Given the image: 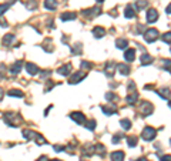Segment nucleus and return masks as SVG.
<instances>
[{
  "label": "nucleus",
  "instance_id": "34",
  "mask_svg": "<svg viewBox=\"0 0 171 161\" xmlns=\"http://www.w3.org/2000/svg\"><path fill=\"white\" fill-rule=\"evenodd\" d=\"M162 42L170 44V43H171V32H168V33H166V34H162Z\"/></svg>",
  "mask_w": 171,
  "mask_h": 161
},
{
  "label": "nucleus",
  "instance_id": "26",
  "mask_svg": "<svg viewBox=\"0 0 171 161\" xmlns=\"http://www.w3.org/2000/svg\"><path fill=\"white\" fill-rule=\"evenodd\" d=\"M137 137H134V136H130V137H127V144H128L130 147H135L137 146Z\"/></svg>",
  "mask_w": 171,
  "mask_h": 161
},
{
  "label": "nucleus",
  "instance_id": "21",
  "mask_svg": "<svg viewBox=\"0 0 171 161\" xmlns=\"http://www.w3.org/2000/svg\"><path fill=\"white\" fill-rule=\"evenodd\" d=\"M22 64H23L22 62L14 63L13 66H12V69H10V73H12V74H19V73H20V70H22Z\"/></svg>",
  "mask_w": 171,
  "mask_h": 161
},
{
  "label": "nucleus",
  "instance_id": "30",
  "mask_svg": "<svg viewBox=\"0 0 171 161\" xmlns=\"http://www.w3.org/2000/svg\"><path fill=\"white\" fill-rule=\"evenodd\" d=\"M106 73H107V76L113 77V73H114V69H113V63H108V64H106Z\"/></svg>",
  "mask_w": 171,
  "mask_h": 161
},
{
  "label": "nucleus",
  "instance_id": "36",
  "mask_svg": "<svg viewBox=\"0 0 171 161\" xmlns=\"http://www.w3.org/2000/svg\"><path fill=\"white\" fill-rule=\"evenodd\" d=\"M9 7H10V5H6V3L0 5V16H2V14H5L6 10H9Z\"/></svg>",
  "mask_w": 171,
  "mask_h": 161
},
{
  "label": "nucleus",
  "instance_id": "7",
  "mask_svg": "<svg viewBox=\"0 0 171 161\" xmlns=\"http://www.w3.org/2000/svg\"><path fill=\"white\" fill-rule=\"evenodd\" d=\"M158 19V12L156 9H150L147 12V22L148 23H154Z\"/></svg>",
  "mask_w": 171,
  "mask_h": 161
},
{
  "label": "nucleus",
  "instance_id": "42",
  "mask_svg": "<svg viewBox=\"0 0 171 161\" xmlns=\"http://www.w3.org/2000/svg\"><path fill=\"white\" fill-rule=\"evenodd\" d=\"M161 161H171V156H162Z\"/></svg>",
  "mask_w": 171,
  "mask_h": 161
},
{
  "label": "nucleus",
  "instance_id": "6",
  "mask_svg": "<svg viewBox=\"0 0 171 161\" xmlns=\"http://www.w3.org/2000/svg\"><path fill=\"white\" fill-rule=\"evenodd\" d=\"M70 117H71V120H74L77 124H84V123H86V116H84L83 113H80V111L71 113V114H70Z\"/></svg>",
  "mask_w": 171,
  "mask_h": 161
},
{
  "label": "nucleus",
  "instance_id": "47",
  "mask_svg": "<svg viewBox=\"0 0 171 161\" xmlns=\"http://www.w3.org/2000/svg\"><path fill=\"white\" fill-rule=\"evenodd\" d=\"M137 161H148V160H145V158H139Z\"/></svg>",
  "mask_w": 171,
  "mask_h": 161
},
{
  "label": "nucleus",
  "instance_id": "49",
  "mask_svg": "<svg viewBox=\"0 0 171 161\" xmlns=\"http://www.w3.org/2000/svg\"><path fill=\"white\" fill-rule=\"evenodd\" d=\"M168 107H170V109H171V101H170V103H168Z\"/></svg>",
  "mask_w": 171,
  "mask_h": 161
},
{
  "label": "nucleus",
  "instance_id": "22",
  "mask_svg": "<svg viewBox=\"0 0 171 161\" xmlns=\"http://www.w3.org/2000/svg\"><path fill=\"white\" fill-rule=\"evenodd\" d=\"M127 46H128V42H127L125 39H118V40L116 42V47L117 49H125Z\"/></svg>",
  "mask_w": 171,
  "mask_h": 161
},
{
  "label": "nucleus",
  "instance_id": "33",
  "mask_svg": "<svg viewBox=\"0 0 171 161\" xmlns=\"http://www.w3.org/2000/svg\"><path fill=\"white\" fill-rule=\"evenodd\" d=\"M26 6H27L29 10H32V9H34V7L37 6V2H36V0H29L27 3H26Z\"/></svg>",
  "mask_w": 171,
  "mask_h": 161
},
{
  "label": "nucleus",
  "instance_id": "16",
  "mask_svg": "<svg viewBox=\"0 0 171 161\" xmlns=\"http://www.w3.org/2000/svg\"><path fill=\"white\" fill-rule=\"evenodd\" d=\"M110 158H111V161H123V160H124V153H123V151L111 153Z\"/></svg>",
  "mask_w": 171,
  "mask_h": 161
},
{
  "label": "nucleus",
  "instance_id": "51",
  "mask_svg": "<svg viewBox=\"0 0 171 161\" xmlns=\"http://www.w3.org/2000/svg\"><path fill=\"white\" fill-rule=\"evenodd\" d=\"M51 161H61V160H51Z\"/></svg>",
  "mask_w": 171,
  "mask_h": 161
},
{
  "label": "nucleus",
  "instance_id": "39",
  "mask_svg": "<svg viewBox=\"0 0 171 161\" xmlns=\"http://www.w3.org/2000/svg\"><path fill=\"white\" fill-rule=\"evenodd\" d=\"M106 99L108 100V101H111V100L117 99V97H116V96H114V94H113V93H107V94H106Z\"/></svg>",
  "mask_w": 171,
  "mask_h": 161
},
{
  "label": "nucleus",
  "instance_id": "20",
  "mask_svg": "<svg viewBox=\"0 0 171 161\" xmlns=\"http://www.w3.org/2000/svg\"><path fill=\"white\" fill-rule=\"evenodd\" d=\"M117 70L120 71L123 76H128L130 74V67L127 66V64H118V66H117Z\"/></svg>",
  "mask_w": 171,
  "mask_h": 161
},
{
  "label": "nucleus",
  "instance_id": "12",
  "mask_svg": "<svg viewBox=\"0 0 171 161\" xmlns=\"http://www.w3.org/2000/svg\"><path fill=\"white\" fill-rule=\"evenodd\" d=\"M124 16L127 17V19H133V17L135 16V10H134V7H133L131 5H127V6H125Z\"/></svg>",
  "mask_w": 171,
  "mask_h": 161
},
{
  "label": "nucleus",
  "instance_id": "15",
  "mask_svg": "<svg viewBox=\"0 0 171 161\" xmlns=\"http://www.w3.org/2000/svg\"><path fill=\"white\" fill-rule=\"evenodd\" d=\"M93 34H94V37L97 39H101L104 34H106V30L101 27V26H97V27L93 29Z\"/></svg>",
  "mask_w": 171,
  "mask_h": 161
},
{
  "label": "nucleus",
  "instance_id": "46",
  "mask_svg": "<svg viewBox=\"0 0 171 161\" xmlns=\"http://www.w3.org/2000/svg\"><path fill=\"white\" fill-rule=\"evenodd\" d=\"M3 96H5V91H3L2 89H0V101L3 100Z\"/></svg>",
  "mask_w": 171,
  "mask_h": 161
},
{
  "label": "nucleus",
  "instance_id": "17",
  "mask_svg": "<svg viewBox=\"0 0 171 161\" xmlns=\"http://www.w3.org/2000/svg\"><path fill=\"white\" fill-rule=\"evenodd\" d=\"M60 19L63 20V22L74 20V19H76V13H74V12H66V13H63V14L60 16Z\"/></svg>",
  "mask_w": 171,
  "mask_h": 161
},
{
  "label": "nucleus",
  "instance_id": "24",
  "mask_svg": "<svg viewBox=\"0 0 171 161\" xmlns=\"http://www.w3.org/2000/svg\"><path fill=\"white\" fill-rule=\"evenodd\" d=\"M23 136H24V138H27V140H32V138H36L37 133H34V131H32V130H24V131H23Z\"/></svg>",
  "mask_w": 171,
  "mask_h": 161
},
{
  "label": "nucleus",
  "instance_id": "1",
  "mask_svg": "<svg viewBox=\"0 0 171 161\" xmlns=\"http://www.w3.org/2000/svg\"><path fill=\"white\" fill-rule=\"evenodd\" d=\"M5 121L9 126H12V127H16L17 126V123H20L22 121V117L20 116H17V114H14V113H7L5 116Z\"/></svg>",
  "mask_w": 171,
  "mask_h": 161
},
{
  "label": "nucleus",
  "instance_id": "43",
  "mask_svg": "<svg viewBox=\"0 0 171 161\" xmlns=\"http://www.w3.org/2000/svg\"><path fill=\"white\" fill-rule=\"evenodd\" d=\"M162 64H164V67H171V62H170V60H164V62H162Z\"/></svg>",
  "mask_w": 171,
  "mask_h": 161
},
{
  "label": "nucleus",
  "instance_id": "31",
  "mask_svg": "<svg viewBox=\"0 0 171 161\" xmlns=\"http://www.w3.org/2000/svg\"><path fill=\"white\" fill-rule=\"evenodd\" d=\"M83 153H84V154H87V156H91V154H94V153H96V150H94V147H93V146H87V147H84Z\"/></svg>",
  "mask_w": 171,
  "mask_h": 161
},
{
  "label": "nucleus",
  "instance_id": "40",
  "mask_svg": "<svg viewBox=\"0 0 171 161\" xmlns=\"http://www.w3.org/2000/svg\"><path fill=\"white\" fill-rule=\"evenodd\" d=\"M81 67H83V69H86V70H88V69L91 67V64H90L88 62H81Z\"/></svg>",
  "mask_w": 171,
  "mask_h": 161
},
{
  "label": "nucleus",
  "instance_id": "2",
  "mask_svg": "<svg viewBox=\"0 0 171 161\" xmlns=\"http://www.w3.org/2000/svg\"><path fill=\"white\" fill-rule=\"evenodd\" d=\"M158 39V30L157 29H148L147 32L144 33V40L147 43H153Z\"/></svg>",
  "mask_w": 171,
  "mask_h": 161
},
{
  "label": "nucleus",
  "instance_id": "4",
  "mask_svg": "<svg viewBox=\"0 0 171 161\" xmlns=\"http://www.w3.org/2000/svg\"><path fill=\"white\" fill-rule=\"evenodd\" d=\"M153 104L151 103H148V101H143V104L140 106V111H141V116L143 117H147V116H150V114L153 113Z\"/></svg>",
  "mask_w": 171,
  "mask_h": 161
},
{
  "label": "nucleus",
  "instance_id": "13",
  "mask_svg": "<svg viewBox=\"0 0 171 161\" xmlns=\"http://www.w3.org/2000/svg\"><path fill=\"white\" fill-rule=\"evenodd\" d=\"M124 59H125V62H133V60L135 59V50L134 49H128V50H125Z\"/></svg>",
  "mask_w": 171,
  "mask_h": 161
},
{
  "label": "nucleus",
  "instance_id": "41",
  "mask_svg": "<svg viewBox=\"0 0 171 161\" xmlns=\"http://www.w3.org/2000/svg\"><path fill=\"white\" fill-rule=\"evenodd\" d=\"M64 148L61 147V146H54V151H57V153H60V151H63Z\"/></svg>",
  "mask_w": 171,
  "mask_h": 161
},
{
  "label": "nucleus",
  "instance_id": "35",
  "mask_svg": "<svg viewBox=\"0 0 171 161\" xmlns=\"http://www.w3.org/2000/svg\"><path fill=\"white\" fill-rule=\"evenodd\" d=\"M36 143L39 144V146H43V144H46V140H44L40 134H37V136H36Z\"/></svg>",
  "mask_w": 171,
  "mask_h": 161
},
{
  "label": "nucleus",
  "instance_id": "3",
  "mask_svg": "<svg viewBox=\"0 0 171 161\" xmlns=\"http://www.w3.org/2000/svg\"><path fill=\"white\" fill-rule=\"evenodd\" d=\"M156 136H157V131H156L153 127H145L143 130V133H141V137H143V140H145V141H151V140H154Z\"/></svg>",
  "mask_w": 171,
  "mask_h": 161
},
{
  "label": "nucleus",
  "instance_id": "27",
  "mask_svg": "<svg viewBox=\"0 0 171 161\" xmlns=\"http://www.w3.org/2000/svg\"><path fill=\"white\" fill-rule=\"evenodd\" d=\"M7 94L9 96H12V97H23V93H22V91L20 90H9L7 91Z\"/></svg>",
  "mask_w": 171,
  "mask_h": 161
},
{
  "label": "nucleus",
  "instance_id": "29",
  "mask_svg": "<svg viewBox=\"0 0 171 161\" xmlns=\"http://www.w3.org/2000/svg\"><path fill=\"white\" fill-rule=\"evenodd\" d=\"M135 6H137L139 10L144 9V7H147V0H137V2H135Z\"/></svg>",
  "mask_w": 171,
  "mask_h": 161
},
{
  "label": "nucleus",
  "instance_id": "45",
  "mask_svg": "<svg viewBox=\"0 0 171 161\" xmlns=\"http://www.w3.org/2000/svg\"><path fill=\"white\" fill-rule=\"evenodd\" d=\"M166 12H167V13H168V14H171V3H170V5H168V6H167Z\"/></svg>",
  "mask_w": 171,
  "mask_h": 161
},
{
  "label": "nucleus",
  "instance_id": "10",
  "mask_svg": "<svg viewBox=\"0 0 171 161\" xmlns=\"http://www.w3.org/2000/svg\"><path fill=\"white\" fill-rule=\"evenodd\" d=\"M137 100H139V94H137V91H130V94L127 96V103H128L130 106H133L137 103Z\"/></svg>",
  "mask_w": 171,
  "mask_h": 161
},
{
  "label": "nucleus",
  "instance_id": "52",
  "mask_svg": "<svg viewBox=\"0 0 171 161\" xmlns=\"http://www.w3.org/2000/svg\"><path fill=\"white\" fill-rule=\"evenodd\" d=\"M168 70H170V71H171V67H170V69H168Z\"/></svg>",
  "mask_w": 171,
  "mask_h": 161
},
{
  "label": "nucleus",
  "instance_id": "48",
  "mask_svg": "<svg viewBox=\"0 0 171 161\" xmlns=\"http://www.w3.org/2000/svg\"><path fill=\"white\" fill-rule=\"evenodd\" d=\"M96 2H97V3H103V2H104V0H96Z\"/></svg>",
  "mask_w": 171,
  "mask_h": 161
},
{
  "label": "nucleus",
  "instance_id": "9",
  "mask_svg": "<svg viewBox=\"0 0 171 161\" xmlns=\"http://www.w3.org/2000/svg\"><path fill=\"white\" fill-rule=\"evenodd\" d=\"M57 73L61 74V76H69L70 73H71V64L67 63V64H64V66H61L60 69L57 70Z\"/></svg>",
  "mask_w": 171,
  "mask_h": 161
},
{
  "label": "nucleus",
  "instance_id": "18",
  "mask_svg": "<svg viewBox=\"0 0 171 161\" xmlns=\"http://www.w3.org/2000/svg\"><path fill=\"white\" fill-rule=\"evenodd\" d=\"M140 60H141V64H143V66H148V64L153 63L154 59L150 56V54H141V59H140Z\"/></svg>",
  "mask_w": 171,
  "mask_h": 161
},
{
  "label": "nucleus",
  "instance_id": "11",
  "mask_svg": "<svg viewBox=\"0 0 171 161\" xmlns=\"http://www.w3.org/2000/svg\"><path fill=\"white\" fill-rule=\"evenodd\" d=\"M98 13H100V9H98V7H91V9H87L83 12V14L86 17H94V16H97Z\"/></svg>",
  "mask_w": 171,
  "mask_h": 161
},
{
  "label": "nucleus",
  "instance_id": "32",
  "mask_svg": "<svg viewBox=\"0 0 171 161\" xmlns=\"http://www.w3.org/2000/svg\"><path fill=\"white\" fill-rule=\"evenodd\" d=\"M42 47L44 49L46 52H51V50H53V46L50 47V40H46V42L43 43V46H42Z\"/></svg>",
  "mask_w": 171,
  "mask_h": 161
},
{
  "label": "nucleus",
  "instance_id": "38",
  "mask_svg": "<svg viewBox=\"0 0 171 161\" xmlns=\"http://www.w3.org/2000/svg\"><path fill=\"white\" fill-rule=\"evenodd\" d=\"M86 127L88 128V130H94V128H96V121H94V120H91V121H88V123H86Z\"/></svg>",
  "mask_w": 171,
  "mask_h": 161
},
{
  "label": "nucleus",
  "instance_id": "28",
  "mask_svg": "<svg viewBox=\"0 0 171 161\" xmlns=\"http://www.w3.org/2000/svg\"><path fill=\"white\" fill-rule=\"evenodd\" d=\"M120 124H121V127L124 128V130H130V128H131V121H130V120H127V119L121 120Z\"/></svg>",
  "mask_w": 171,
  "mask_h": 161
},
{
  "label": "nucleus",
  "instance_id": "23",
  "mask_svg": "<svg viewBox=\"0 0 171 161\" xmlns=\"http://www.w3.org/2000/svg\"><path fill=\"white\" fill-rule=\"evenodd\" d=\"M13 40H14V34H6L5 37H3V44L5 46H10Z\"/></svg>",
  "mask_w": 171,
  "mask_h": 161
},
{
  "label": "nucleus",
  "instance_id": "25",
  "mask_svg": "<svg viewBox=\"0 0 171 161\" xmlns=\"http://www.w3.org/2000/svg\"><path fill=\"white\" fill-rule=\"evenodd\" d=\"M158 94L161 96L162 99H170L171 97V91L168 89H161V90L158 91Z\"/></svg>",
  "mask_w": 171,
  "mask_h": 161
},
{
  "label": "nucleus",
  "instance_id": "37",
  "mask_svg": "<svg viewBox=\"0 0 171 161\" xmlns=\"http://www.w3.org/2000/svg\"><path fill=\"white\" fill-rule=\"evenodd\" d=\"M121 138H123V134L117 133L116 136H114V138L111 140V141H113V144H117V143H118V141H121Z\"/></svg>",
  "mask_w": 171,
  "mask_h": 161
},
{
  "label": "nucleus",
  "instance_id": "14",
  "mask_svg": "<svg viewBox=\"0 0 171 161\" xmlns=\"http://www.w3.org/2000/svg\"><path fill=\"white\" fill-rule=\"evenodd\" d=\"M26 70H27L29 74L34 76V74L39 73V67H37L36 64H33V63H27V64H26Z\"/></svg>",
  "mask_w": 171,
  "mask_h": 161
},
{
  "label": "nucleus",
  "instance_id": "44",
  "mask_svg": "<svg viewBox=\"0 0 171 161\" xmlns=\"http://www.w3.org/2000/svg\"><path fill=\"white\" fill-rule=\"evenodd\" d=\"M37 161H49V158H47L46 156H42L40 158H39V160H37Z\"/></svg>",
  "mask_w": 171,
  "mask_h": 161
},
{
  "label": "nucleus",
  "instance_id": "50",
  "mask_svg": "<svg viewBox=\"0 0 171 161\" xmlns=\"http://www.w3.org/2000/svg\"><path fill=\"white\" fill-rule=\"evenodd\" d=\"M2 79H3V74H0V80H2Z\"/></svg>",
  "mask_w": 171,
  "mask_h": 161
},
{
  "label": "nucleus",
  "instance_id": "5",
  "mask_svg": "<svg viewBox=\"0 0 171 161\" xmlns=\"http://www.w3.org/2000/svg\"><path fill=\"white\" fill-rule=\"evenodd\" d=\"M83 79H86V73H84V71H77V73H74L73 76H71L69 83L70 84H77V83H80Z\"/></svg>",
  "mask_w": 171,
  "mask_h": 161
},
{
  "label": "nucleus",
  "instance_id": "8",
  "mask_svg": "<svg viewBox=\"0 0 171 161\" xmlns=\"http://www.w3.org/2000/svg\"><path fill=\"white\" fill-rule=\"evenodd\" d=\"M103 113L107 114V116H111V114H116L117 113V107L114 104H110V106H103L101 107Z\"/></svg>",
  "mask_w": 171,
  "mask_h": 161
},
{
  "label": "nucleus",
  "instance_id": "19",
  "mask_svg": "<svg viewBox=\"0 0 171 161\" xmlns=\"http://www.w3.org/2000/svg\"><path fill=\"white\" fill-rule=\"evenodd\" d=\"M44 7L47 10H56L57 9V2L56 0H44Z\"/></svg>",
  "mask_w": 171,
  "mask_h": 161
}]
</instances>
